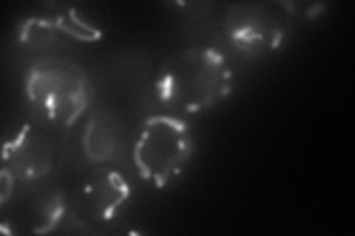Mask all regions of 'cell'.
Listing matches in <instances>:
<instances>
[{
	"label": "cell",
	"mask_w": 355,
	"mask_h": 236,
	"mask_svg": "<svg viewBox=\"0 0 355 236\" xmlns=\"http://www.w3.org/2000/svg\"><path fill=\"white\" fill-rule=\"evenodd\" d=\"M291 3L250 2L234 5L227 15V30L236 48L249 55L279 49L293 27Z\"/></svg>",
	"instance_id": "obj_4"
},
{
	"label": "cell",
	"mask_w": 355,
	"mask_h": 236,
	"mask_svg": "<svg viewBox=\"0 0 355 236\" xmlns=\"http://www.w3.org/2000/svg\"><path fill=\"white\" fill-rule=\"evenodd\" d=\"M55 148L48 136L27 125L3 146V165L19 181H36L52 168Z\"/></svg>",
	"instance_id": "obj_6"
},
{
	"label": "cell",
	"mask_w": 355,
	"mask_h": 236,
	"mask_svg": "<svg viewBox=\"0 0 355 236\" xmlns=\"http://www.w3.org/2000/svg\"><path fill=\"white\" fill-rule=\"evenodd\" d=\"M130 188L121 174L105 165L96 167L77 189L74 208L85 219L108 221L125 206Z\"/></svg>",
	"instance_id": "obj_5"
},
{
	"label": "cell",
	"mask_w": 355,
	"mask_h": 236,
	"mask_svg": "<svg viewBox=\"0 0 355 236\" xmlns=\"http://www.w3.org/2000/svg\"><path fill=\"white\" fill-rule=\"evenodd\" d=\"M232 73L222 53L207 48L173 52L163 61L155 87L166 105L180 112H198L224 100Z\"/></svg>",
	"instance_id": "obj_1"
},
{
	"label": "cell",
	"mask_w": 355,
	"mask_h": 236,
	"mask_svg": "<svg viewBox=\"0 0 355 236\" xmlns=\"http://www.w3.org/2000/svg\"><path fill=\"white\" fill-rule=\"evenodd\" d=\"M26 92L40 118L67 127L74 125L86 111L92 87L79 65L67 60L46 58L30 69Z\"/></svg>",
	"instance_id": "obj_2"
},
{
	"label": "cell",
	"mask_w": 355,
	"mask_h": 236,
	"mask_svg": "<svg viewBox=\"0 0 355 236\" xmlns=\"http://www.w3.org/2000/svg\"><path fill=\"white\" fill-rule=\"evenodd\" d=\"M193 139L185 122L166 117H150L141 127L133 149L139 174L157 188L168 186L191 156Z\"/></svg>",
	"instance_id": "obj_3"
},
{
	"label": "cell",
	"mask_w": 355,
	"mask_h": 236,
	"mask_svg": "<svg viewBox=\"0 0 355 236\" xmlns=\"http://www.w3.org/2000/svg\"><path fill=\"white\" fill-rule=\"evenodd\" d=\"M123 136L117 120L108 111H98L86 122L82 145L85 155L96 164L113 163L121 151Z\"/></svg>",
	"instance_id": "obj_7"
}]
</instances>
